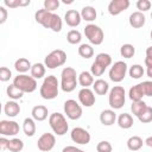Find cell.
I'll use <instances>...</instances> for the list:
<instances>
[{
    "label": "cell",
    "instance_id": "1",
    "mask_svg": "<svg viewBox=\"0 0 152 152\" xmlns=\"http://www.w3.org/2000/svg\"><path fill=\"white\" fill-rule=\"evenodd\" d=\"M34 19L38 24L43 25L45 28H51L53 32H59L62 30V19L58 14L49 12L45 8L38 10L34 13Z\"/></svg>",
    "mask_w": 152,
    "mask_h": 152
},
{
    "label": "cell",
    "instance_id": "2",
    "mask_svg": "<svg viewBox=\"0 0 152 152\" xmlns=\"http://www.w3.org/2000/svg\"><path fill=\"white\" fill-rule=\"evenodd\" d=\"M78 82L76 70L71 66H65L61 74V88L65 93H71L75 90Z\"/></svg>",
    "mask_w": 152,
    "mask_h": 152
},
{
    "label": "cell",
    "instance_id": "3",
    "mask_svg": "<svg viewBox=\"0 0 152 152\" xmlns=\"http://www.w3.org/2000/svg\"><path fill=\"white\" fill-rule=\"evenodd\" d=\"M58 87H59V83H58L56 76H53V75L46 76L40 87V96L44 100H52V99L57 97Z\"/></svg>",
    "mask_w": 152,
    "mask_h": 152
},
{
    "label": "cell",
    "instance_id": "4",
    "mask_svg": "<svg viewBox=\"0 0 152 152\" xmlns=\"http://www.w3.org/2000/svg\"><path fill=\"white\" fill-rule=\"evenodd\" d=\"M112 64V57L108 53L101 52L99 55H96L94 63L91 64L90 68V72L93 76H102V74L104 72V70L107 69V66H109Z\"/></svg>",
    "mask_w": 152,
    "mask_h": 152
},
{
    "label": "cell",
    "instance_id": "5",
    "mask_svg": "<svg viewBox=\"0 0 152 152\" xmlns=\"http://www.w3.org/2000/svg\"><path fill=\"white\" fill-rule=\"evenodd\" d=\"M13 84L23 93H33L37 89V81L32 76L20 74L14 77Z\"/></svg>",
    "mask_w": 152,
    "mask_h": 152
},
{
    "label": "cell",
    "instance_id": "6",
    "mask_svg": "<svg viewBox=\"0 0 152 152\" xmlns=\"http://www.w3.org/2000/svg\"><path fill=\"white\" fill-rule=\"evenodd\" d=\"M126 93L124 87L121 86H115L110 89L109 91V96H108V102L109 106L113 109H120L124 107L125 101H126Z\"/></svg>",
    "mask_w": 152,
    "mask_h": 152
},
{
    "label": "cell",
    "instance_id": "7",
    "mask_svg": "<svg viewBox=\"0 0 152 152\" xmlns=\"http://www.w3.org/2000/svg\"><path fill=\"white\" fill-rule=\"evenodd\" d=\"M49 124L53 133H56L57 135H64L68 132V122L64 115L61 113H52L49 118Z\"/></svg>",
    "mask_w": 152,
    "mask_h": 152
},
{
    "label": "cell",
    "instance_id": "8",
    "mask_svg": "<svg viewBox=\"0 0 152 152\" xmlns=\"http://www.w3.org/2000/svg\"><path fill=\"white\" fill-rule=\"evenodd\" d=\"M65 62H66V53L61 49L51 51L49 55H46L44 59V64L45 66H48V69H56L58 66H62Z\"/></svg>",
    "mask_w": 152,
    "mask_h": 152
},
{
    "label": "cell",
    "instance_id": "9",
    "mask_svg": "<svg viewBox=\"0 0 152 152\" xmlns=\"http://www.w3.org/2000/svg\"><path fill=\"white\" fill-rule=\"evenodd\" d=\"M84 34L88 38V40L94 45L102 44V42L104 39V34H103L102 28L95 24H88L84 27Z\"/></svg>",
    "mask_w": 152,
    "mask_h": 152
},
{
    "label": "cell",
    "instance_id": "10",
    "mask_svg": "<svg viewBox=\"0 0 152 152\" xmlns=\"http://www.w3.org/2000/svg\"><path fill=\"white\" fill-rule=\"evenodd\" d=\"M126 72H127V64L124 61H118L112 65L109 70V78L110 81L119 83L125 78Z\"/></svg>",
    "mask_w": 152,
    "mask_h": 152
},
{
    "label": "cell",
    "instance_id": "11",
    "mask_svg": "<svg viewBox=\"0 0 152 152\" xmlns=\"http://www.w3.org/2000/svg\"><path fill=\"white\" fill-rule=\"evenodd\" d=\"M64 113L70 120H77L82 116V107L75 100H66L64 102Z\"/></svg>",
    "mask_w": 152,
    "mask_h": 152
},
{
    "label": "cell",
    "instance_id": "12",
    "mask_svg": "<svg viewBox=\"0 0 152 152\" xmlns=\"http://www.w3.org/2000/svg\"><path fill=\"white\" fill-rule=\"evenodd\" d=\"M70 137H71V140L76 144H80V145H87L89 144L90 141V134L87 129L82 128V127H75L72 128L71 133H70Z\"/></svg>",
    "mask_w": 152,
    "mask_h": 152
},
{
    "label": "cell",
    "instance_id": "13",
    "mask_svg": "<svg viewBox=\"0 0 152 152\" xmlns=\"http://www.w3.org/2000/svg\"><path fill=\"white\" fill-rule=\"evenodd\" d=\"M56 138L52 133H44L37 141V146L42 152H49L55 147Z\"/></svg>",
    "mask_w": 152,
    "mask_h": 152
},
{
    "label": "cell",
    "instance_id": "14",
    "mask_svg": "<svg viewBox=\"0 0 152 152\" xmlns=\"http://www.w3.org/2000/svg\"><path fill=\"white\" fill-rule=\"evenodd\" d=\"M19 133V125L15 121L1 120L0 121V134L4 137H13Z\"/></svg>",
    "mask_w": 152,
    "mask_h": 152
},
{
    "label": "cell",
    "instance_id": "15",
    "mask_svg": "<svg viewBox=\"0 0 152 152\" xmlns=\"http://www.w3.org/2000/svg\"><path fill=\"white\" fill-rule=\"evenodd\" d=\"M129 7V0H112L108 5V12L112 15H119Z\"/></svg>",
    "mask_w": 152,
    "mask_h": 152
},
{
    "label": "cell",
    "instance_id": "16",
    "mask_svg": "<svg viewBox=\"0 0 152 152\" xmlns=\"http://www.w3.org/2000/svg\"><path fill=\"white\" fill-rule=\"evenodd\" d=\"M78 100H80L81 104H83L84 107H91L95 103L94 91L89 88H82L78 91Z\"/></svg>",
    "mask_w": 152,
    "mask_h": 152
},
{
    "label": "cell",
    "instance_id": "17",
    "mask_svg": "<svg viewBox=\"0 0 152 152\" xmlns=\"http://www.w3.org/2000/svg\"><path fill=\"white\" fill-rule=\"evenodd\" d=\"M64 20H65L66 25H69L70 27H76L81 24L82 17H81V13L78 11L69 10V11H66V13L64 15Z\"/></svg>",
    "mask_w": 152,
    "mask_h": 152
},
{
    "label": "cell",
    "instance_id": "18",
    "mask_svg": "<svg viewBox=\"0 0 152 152\" xmlns=\"http://www.w3.org/2000/svg\"><path fill=\"white\" fill-rule=\"evenodd\" d=\"M145 15L141 13V12H139V11H137V12H133L131 15H129V19H128V21H129V25L133 27V28H140V27H142L144 25H145Z\"/></svg>",
    "mask_w": 152,
    "mask_h": 152
},
{
    "label": "cell",
    "instance_id": "19",
    "mask_svg": "<svg viewBox=\"0 0 152 152\" xmlns=\"http://www.w3.org/2000/svg\"><path fill=\"white\" fill-rule=\"evenodd\" d=\"M116 120V114L113 109H104L100 114V121L104 126H112Z\"/></svg>",
    "mask_w": 152,
    "mask_h": 152
},
{
    "label": "cell",
    "instance_id": "20",
    "mask_svg": "<svg viewBox=\"0 0 152 152\" xmlns=\"http://www.w3.org/2000/svg\"><path fill=\"white\" fill-rule=\"evenodd\" d=\"M31 114H32V118H33L36 121H44V120L48 118L49 112H48V108H46L45 106L38 104V106H34V107L32 108Z\"/></svg>",
    "mask_w": 152,
    "mask_h": 152
},
{
    "label": "cell",
    "instance_id": "21",
    "mask_svg": "<svg viewBox=\"0 0 152 152\" xmlns=\"http://www.w3.org/2000/svg\"><path fill=\"white\" fill-rule=\"evenodd\" d=\"M4 112L7 116L14 118L20 113V106L15 101H7L4 106Z\"/></svg>",
    "mask_w": 152,
    "mask_h": 152
},
{
    "label": "cell",
    "instance_id": "22",
    "mask_svg": "<svg viewBox=\"0 0 152 152\" xmlns=\"http://www.w3.org/2000/svg\"><path fill=\"white\" fill-rule=\"evenodd\" d=\"M31 68H32L31 62H30L28 59L24 58V57H21V58H19V59H17V61H15V63H14V69H15L19 74H25L26 71L31 70Z\"/></svg>",
    "mask_w": 152,
    "mask_h": 152
},
{
    "label": "cell",
    "instance_id": "23",
    "mask_svg": "<svg viewBox=\"0 0 152 152\" xmlns=\"http://www.w3.org/2000/svg\"><path fill=\"white\" fill-rule=\"evenodd\" d=\"M133 118L131 116V114H128V113H122V114H120L119 115V118H118V125H119V127H121V128H124V129H128V128H131L132 126H133Z\"/></svg>",
    "mask_w": 152,
    "mask_h": 152
},
{
    "label": "cell",
    "instance_id": "24",
    "mask_svg": "<svg viewBox=\"0 0 152 152\" xmlns=\"http://www.w3.org/2000/svg\"><path fill=\"white\" fill-rule=\"evenodd\" d=\"M23 131L27 137H33L36 133V122L33 118H26L23 122Z\"/></svg>",
    "mask_w": 152,
    "mask_h": 152
},
{
    "label": "cell",
    "instance_id": "25",
    "mask_svg": "<svg viewBox=\"0 0 152 152\" xmlns=\"http://www.w3.org/2000/svg\"><path fill=\"white\" fill-rule=\"evenodd\" d=\"M78 83L83 88H89L91 84H94V77H93L91 72H89V71H82L78 75Z\"/></svg>",
    "mask_w": 152,
    "mask_h": 152
},
{
    "label": "cell",
    "instance_id": "26",
    "mask_svg": "<svg viewBox=\"0 0 152 152\" xmlns=\"http://www.w3.org/2000/svg\"><path fill=\"white\" fill-rule=\"evenodd\" d=\"M93 89H94V91H95L97 95H106L107 91H108V89H109V86H108V83H107L104 80L99 78V80H96V81L94 82Z\"/></svg>",
    "mask_w": 152,
    "mask_h": 152
},
{
    "label": "cell",
    "instance_id": "27",
    "mask_svg": "<svg viewBox=\"0 0 152 152\" xmlns=\"http://www.w3.org/2000/svg\"><path fill=\"white\" fill-rule=\"evenodd\" d=\"M128 96H129V99H131L133 102H135V101H141V100H142V97H144L145 95H144V91H142V89H141L140 83L133 86V87L129 89Z\"/></svg>",
    "mask_w": 152,
    "mask_h": 152
},
{
    "label": "cell",
    "instance_id": "28",
    "mask_svg": "<svg viewBox=\"0 0 152 152\" xmlns=\"http://www.w3.org/2000/svg\"><path fill=\"white\" fill-rule=\"evenodd\" d=\"M96 10L93 7V6H84L81 11V17L83 20L86 21H93L96 19Z\"/></svg>",
    "mask_w": 152,
    "mask_h": 152
},
{
    "label": "cell",
    "instance_id": "29",
    "mask_svg": "<svg viewBox=\"0 0 152 152\" xmlns=\"http://www.w3.org/2000/svg\"><path fill=\"white\" fill-rule=\"evenodd\" d=\"M142 144H144L142 139L140 137H138V135H133V137H131L127 140V147L131 151H138V150H140L142 147Z\"/></svg>",
    "mask_w": 152,
    "mask_h": 152
},
{
    "label": "cell",
    "instance_id": "30",
    "mask_svg": "<svg viewBox=\"0 0 152 152\" xmlns=\"http://www.w3.org/2000/svg\"><path fill=\"white\" fill-rule=\"evenodd\" d=\"M30 71H31V76L33 78H42L45 75V64H43V63H34Z\"/></svg>",
    "mask_w": 152,
    "mask_h": 152
},
{
    "label": "cell",
    "instance_id": "31",
    "mask_svg": "<svg viewBox=\"0 0 152 152\" xmlns=\"http://www.w3.org/2000/svg\"><path fill=\"white\" fill-rule=\"evenodd\" d=\"M6 93H7V96H8L10 99H12V100H19V99H21L23 95H24V93H23L21 90H19L13 83L7 87Z\"/></svg>",
    "mask_w": 152,
    "mask_h": 152
},
{
    "label": "cell",
    "instance_id": "32",
    "mask_svg": "<svg viewBox=\"0 0 152 152\" xmlns=\"http://www.w3.org/2000/svg\"><path fill=\"white\" fill-rule=\"evenodd\" d=\"M24 148V142L21 139L19 138H13L8 141V146L7 150H10L11 152H20Z\"/></svg>",
    "mask_w": 152,
    "mask_h": 152
},
{
    "label": "cell",
    "instance_id": "33",
    "mask_svg": "<svg viewBox=\"0 0 152 152\" xmlns=\"http://www.w3.org/2000/svg\"><path fill=\"white\" fill-rule=\"evenodd\" d=\"M78 55L86 59L93 57L94 55V49L91 48V45L89 44H81L80 48H78Z\"/></svg>",
    "mask_w": 152,
    "mask_h": 152
},
{
    "label": "cell",
    "instance_id": "34",
    "mask_svg": "<svg viewBox=\"0 0 152 152\" xmlns=\"http://www.w3.org/2000/svg\"><path fill=\"white\" fill-rule=\"evenodd\" d=\"M146 107H147V104L141 100V101H135V102H133L132 103V106H131V110H132V113L138 118L145 109H146Z\"/></svg>",
    "mask_w": 152,
    "mask_h": 152
},
{
    "label": "cell",
    "instance_id": "35",
    "mask_svg": "<svg viewBox=\"0 0 152 152\" xmlns=\"http://www.w3.org/2000/svg\"><path fill=\"white\" fill-rule=\"evenodd\" d=\"M82 39V36H81V32L77 31V30H71L68 32L66 34V40L69 44H78Z\"/></svg>",
    "mask_w": 152,
    "mask_h": 152
},
{
    "label": "cell",
    "instance_id": "36",
    "mask_svg": "<svg viewBox=\"0 0 152 152\" xmlns=\"http://www.w3.org/2000/svg\"><path fill=\"white\" fill-rule=\"evenodd\" d=\"M120 53L124 58H132L135 53V48L132 44H124L120 49Z\"/></svg>",
    "mask_w": 152,
    "mask_h": 152
},
{
    "label": "cell",
    "instance_id": "37",
    "mask_svg": "<svg viewBox=\"0 0 152 152\" xmlns=\"http://www.w3.org/2000/svg\"><path fill=\"white\" fill-rule=\"evenodd\" d=\"M128 72H129V76H131L132 78L138 80V78H140V77L144 75L145 71H144V68H142L140 64H134V65H132V66L129 68Z\"/></svg>",
    "mask_w": 152,
    "mask_h": 152
},
{
    "label": "cell",
    "instance_id": "38",
    "mask_svg": "<svg viewBox=\"0 0 152 152\" xmlns=\"http://www.w3.org/2000/svg\"><path fill=\"white\" fill-rule=\"evenodd\" d=\"M139 121L142 124H148L152 121V107H146V109L138 116Z\"/></svg>",
    "mask_w": 152,
    "mask_h": 152
},
{
    "label": "cell",
    "instance_id": "39",
    "mask_svg": "<svg viewBox=\"0 0 152 152\" xmlns=\"http://www.w3.org/2000/svg\"><path fill=\"white\" fill-rule=\"evenodd\" d=\"M113 147H112V144L107 140H103V141H100L97 145H96V151L97 152H112Z\"/></svg>",
    "mask_w": 152,
    "mask_h": 152
},
{
    "label": "cell",
    "instance_id": "40",
    "mask_svg": "<svg viewBox=\"0 0 152 152\" xmlns=\"http://www.w3.org/2000/svg\"><path fill=\"white\" fill-rule=\"evenodd\" d=\"M59 7V1L58 0H45L44 1V8L49 12H52Z\"/></svg>",
    "mask_w": 152,
    "mask_h": 152
},
{
    "label": "cell",
    "instance_id": "41",
    "mask_svg": "<svg viewBox=\"0 0 152 152\" xmlns=\"http://www.w3.org/2000/svg\"><path fill=\"white\" fill-rule=\"evenodd\" d=\"M137 8L139 12H146L151 8V1L150 0H138L137 1Z\"/></svg>",
    "mask_w": 152,
    "mask_h": 152
},
{
    "label": "cell",
    "instance_id": "42",
    "mask_svg": "<svg viewBox=\"0 0 152 152\" xmlns=\"http://www.w3.org/2000/svg\"><path fill=\"white\" fill-rule=\"evenodd\" d=\"M140 86L145 96H152V81H144Z\"/></svg>",
    "mask_w": 152,
    "mask_h": 152
},
{
    "label": "cell",
    "instance_id": "43",
    "mask_svg": "<svg viewBox=\"0 0 152 152\" xmlns=\"http://www.w3.org/2000/svg\"><path fill=\"white\" fill-rule=\"evenodd\" d=\"M11 77H12L11 70H10L8 68H6V66H1V68H0V81L6 82V81H8Z\"/></svg>",
    "mask_w": 152,
    "mask_h": 152
},
{
    "label": "cell",
    "instance_id": "44",
    "mask_svg": "<svg viewBox=\"0 0 152 152\" xmlns=\"http://www.w3.org/2000/svg\"><path fill=\"white\" fill-rule=\"evenodd\" d=\"M4 5L10 8H15L18 6H21V0H4Z\"/></svg>",
    "mask_w": 152,
    "mask_h": 152
},
{
    "label": "cell",
    "instance_id": "45",
    "mask_svg": "<svg viewBox=\"0 0 152 152\" xmlns=\"http://www.w3.org/2000/svg\"><path fill=\"white\" fill-rule=\"evenodd\" d=\"M145 65H146L147 76L152 78V57H146L145 58Z\"/></svg>",
    "mask_w": 152,
    "mask_h": 152
},
{
    "label": "cell",
    "instance_id": "46",
    "mask_svg": "<svg viewBox=\"0 0 152 152\" xmlns=\"http://www.w3.org/2000/svg\"><path fill=\"white\" fill-rule=\"evenodd\" d=\"M7 19V10L4 6H0V24H4Z\"/></svg>",
    "mask_w": 152,
    "mask_h": 152
},
{
    "label": "cell",
    "instance_id": "47",
    "mask_svg": "<svg viewBox=\"0 0 152 152\" xmlns=\"http://www.w3.org/2000/svg\"><path fill=\"white\" fill-rule=\"evenodd\" d=\"M62 152H84V151L81 148H77L76 146H65L62 150Z\"/></svg>",
    "mask_w": 152,
    "mask_h": 152
},
{
    "label": "cell",
    "instance_id": "48",
    "mask_svg": "<svg viewBox=\"0 0 152 152\" xmlns=\"http://www.w3.org/2000/svg\"><path fill=\"white\" fill-rule=\"evenodd\" d=\"M8 141H10V140L5 139L4 137H2V138H0V147H1V150L7 148V146H8Z\"/></svg>",
    "mask_w": 152,
    "mask_h": 152
},
{
    "label": "cell",
    "instance_id": "49",
    "mask_svg": "<svg viewBox=\"0 0 152 152\" xmlns=\"http://www.w3.org/2000/svg\"><path fill=\"white\" fill-rule=\"evenodd\" d=\"M148 147H151L152 148V137H148V138H146V140L144 141Z\"/></svg>",
    "mask_w": 152,
    "mask_h": 152
},
{
    "label": "cell",
    "instance_id": "50",
    "mask_svg": "<svg viewBox=\"0 0 152 152\" xmlns=\"http://www.w3.org/2000/svg\"><path fill=\"white\" fill-rule=\"evenodd\" d=\"M146 57H152V46H148L146 49Z\"/></svg>",
    "mask_w": 152,
    "mask_h": 152
},
{
    "label": "cell",
    "instance_id": "51",
    "mask_svg": "<svg viewBox=\"0 0 152 152\" xmlns=\"http://www.w3.org/2000/svg\"><path fill=\"white\" fill-rule=\"evenodd\" d=\"M63 2H64V4H71V2H72V1H66V0H64V1H63Z\"/></svg>",
    "mask_w": 152,
    "mask_h": 152
},
{
    "label": "cell",
    "instance_id": "52",
    "mask_svg": "<svg viewBox=\"0 0 152 152\" xmlns=\"http://www.w3.org/2000/svg\"><path fill=\"white\" fill-rule=\"evenodd\" d=\"M151 39H152V30H151Z\"/></svg>",
    "mask_w": 152,
    "mask_h": 152
},
{
    "label": "cell",
    "instance_id": "53",
    "mask_svg": "<svg viewBox=\"0 0 152 152\" xmlns=\"http://www.w3.org/2000/svg\"><path fill=\"white\" fill-rule=\"evenodd\" d=\"M151 18H152V13H151Z\"/></svg>",
    "mask_w": 152,
    "mask_h": 152
}]
</instances>
